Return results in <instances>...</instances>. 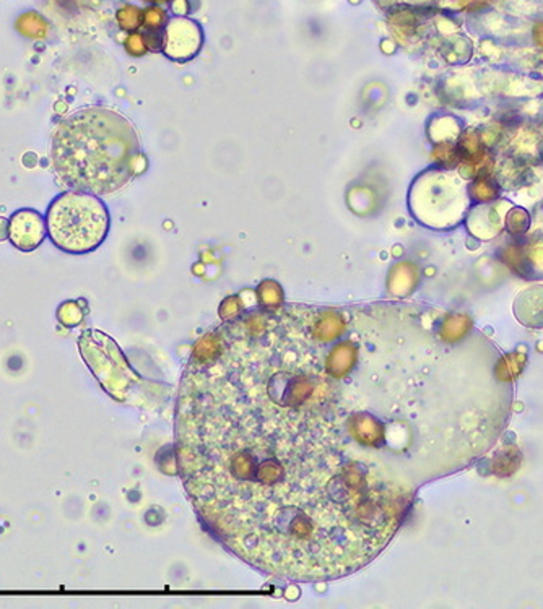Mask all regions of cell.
<instances>
[{"label": "cell", "instance_id": "5", "mask_svg": "<svg viewBox=\"0 0 543 609\" xmlns=\"http://www.w3.org/2000/svg\"><path fill=\"white\" fill-rule=\"evenodd\" d=\"M202 46V31L199 24L185 18H176L166 24L162 36V49L168 57L185 62L192 59Z\"/></svg>", "mask_w": 543, "mask_h": 609}, {"label": "cell", "instance_id": "9", "mask_svg": "<svg viewBox=\"0 0 543 609\" xmlns=\"http://www.w3.org/2000/svg\"><path fill=\"white\" fill-rule=\"evenodd\" d=\"M532 36H534V41L537 43V46H540L543 49V22H539L532 29Z\"/></svg>", "mask_w": 543, "mask_h": 609}, {"label": "cell", "instance_id": "4", "mask_svg": "<svg viewBox=\"0 0 543 609\" xmlns=\"http://www.w3.org/2000/svg\"><path fill=\"white\" fill-rule=\"evenodd\" d=\"M48 226L44 215L33 208H20L8 218L7 238L22 252H33L44 243Z\"/></svg>", "mask_w": 543, "mask_h": 609}, {"label": "cell", "instance_id": "3", "mask_svg": "<svg viewBox=\"0 0 543 609\" xmlns=\"http://www.w3.org/2000/svg\"><path fill=\"white\" fill-rule=\"evenodd\" d=\"M48 236L62 252L90 254L104 243L109 233V211L99 195L67 190L48 206Z\"/></svg>", "mask_w": 543, "mask_h": 609}, {"label": "cell", "instance_id": "2", "mask_svg": "<svg viewBox=\"0 0 543 609\" xmlns=\"http://www.w3.org/2000/svg\"><path fill=\"white\" fill-rule=\"evenodd\" d=\"M142 158L139 135L124 115L87 106L64 117L51 138V163L72 190L109 195L129 184Z\"/></svg>", "mask_w": 543, "mask_h": 609}, {"label": "cell", "instance_id": "7", "mask_svg": "<svg viewBox=\"0 0 543 609\" xmlns=\"http://www.w3.org/2000/svg\"><path fill=\"white\" fill-rule=\"evenodd\" d=\"M472 195H474L477 202H490V200L496 199L498 190L495 189L491 180L486 179L485 175H479L474 187H472Z\"/></svg>", "mask_w": 543, "mask_h": 609}, {"label": "cell", "instance_id": "6", "mask_svg": "<svg viewBox=\"0 0 543 609\" xmlns=\"http://www.w3.org/2000/svg\"><path fill=\"white\" fill-rule=\"evenodd\" d=\"M44 28H46V24H44V20L39 15L28 13L18 20V29L27 36H41Z\"/></svg>", "mask_w": 543, "mask_h": 609}, {"label": "cell", "instance_id": "1", "mask_svg": "<svg viewBox=\"0 0 543 609\" xmlns=\"http://www.w3.org/2000/svg\"><path fill=\"white\" fill-rule=\"evenodd\" d=\"M415 364L376 314L267 304L204 335L181 377L174 452L210 535L281 580L373 562L410 504Z\"/></svg>", "mask_w": 543, "mask_h": 609}, {"label": "cell", "instance_id": "8", "mask_svg": "<svg viewBox=\"0 0 543 609\" xmlns=\"http://www.w3.org/2000/svg\"><path fill=\"white\" fill-rule=\"evenodd\" d=\"M134 17H140V12L135 7H125L119 12V23L125 29H134L139 27L137 22H134Z\"/></svg>", "mask_w": 543, "mask_h": 609}]
</instances>
